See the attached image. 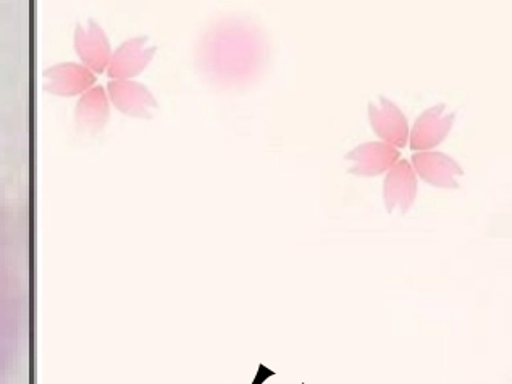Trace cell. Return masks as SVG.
Listing matches in <instances>:
<instances>
[{"instance_id":"5b68a950","label":"cell","mask_w":512,"mask_h":384,"mask_svg":"<svg viewBox=\"0 0 512 384\" xmlns=\"http://www.w3.org/2000/svg\"><path fill=\"white\" fill-rule=\"evenodd\" d=\"M417 197V176L408 160H399L383 184V201L388 213H408Z\"/></svg>"},{"instance_id":"277c9868","label":"cell","mask_w":512,"mask_h":384,"mask_svg":"<svg viewBox=\"0 0 512 384\" xmlns=\"http://www.w3.org/2000/svg\"><path fill=\"white\" fill-rule=\"evenodd\" d=\"M346 160L354 163L349 173L361 178H375L390 172L401 160V152L387 142H366L346 155Z\"/></svg>"},{"instance_id":"7a4b0ae2","label":"cell","mask_w":512,"mask_h":384,"mask_svg":"<svg viewBox=\"0 0 512 384\" xmlns=\"http://www.w3.org/2000/svg\"><path fill=\"white\" fill-rule=\"evenodd\" d=\"M369 120L375 134L382 138V142H387L398 151L406 147L409 141L408 118L395 102L383 96L380 97L378 104L370 102Z\"/></svg>"},{"instance_id":"6da1fadb","label":"cell","mask_w":512,"mask_h":384,"mask_svg":"<svg viewBox=\"0 0 512 384\" xmlns=\"http://www.w3.org/2000/svg\"><path fill=\"white\" fill-rule=\"evenodd\" d=\"M454 113L445 104H438L432 109L425 110L414 128L409 131V144L412 151L429 152L445 142L453 128Z\"/></svg>"},{"instance_id":"3957f363","label":"cell","mask_w":512,"mask_h":384,"mask_svg":"<svg viewBox=\"0 0 512 384\" xmlns=\"http://www.w3.org/2000/svg\"><path fill=\"white\" fill-rule=\"evenodd\" d=\"M411 167L416 176L435 188L458 189V180L464 176L461 165L443 152H416Z\"/></svg>"}]
</instances>
